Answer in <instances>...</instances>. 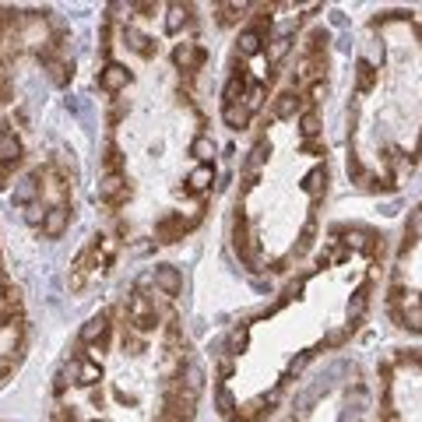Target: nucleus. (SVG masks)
I'll list each match as a JSON object with an SVG mask.
<instances>
[{"mask_svg":"<svg viewBox=\"0 0 422 422\" xmlns=\"http://www.w3.org/2000/svg\"><path fill=\"white\" fill-rule=\"evenodd\" d=\"M127 324H134L137 334H148V331H155V324H159L155 303H152L141 289H134L130 300H127Z\"/></svg>","mask_w":422,"mask_h":422,"instance_id":"1","label":"nucleus"},{"mask_svg":"<svg viewBox=\"0 0 422 422\" xmlns=\"http://www.w3.org/2000/svg\"><path fill=\"white\" fill-rule=\"evenodd\" d=\"M42 183V198L50 201V208H67V201H71V187H67V180H64V173L57 169V166H46V169H39L35 173Z\"/></svg>","mask_w":422,"mask_h":422,"instance_id":"2","label":"nucleus"},{"mask_svg":"<svg viewBox=\"0 0 422 422\" xmlns=\"http://www.w3.org/2000/svg\"><path fill=\"white\" fill-rule=\"evenodd\" d=\"M232 246H236V253H239V261L246 264V268H257L261 264V257H257V246H253V239H250V225H246V215L236 208V218H232Z\"/></svg>","mask_w":422,"mask_h":422,"instance_id":"3","label":"nucleus"},{"mask_svg":"<svg viewBox=\"0 0 422 422\" xmlns=\"http://www.w3.org/2000/svg\"><path fill=\"white\" fill-rule=\"evenodd\" d=\"M190 229H194V225L183 222V215L169 211V215H162V218L155 222V239H159V243H176V239H183Z\"/></svg>","mask_w":422,"mask_h":422,"instance_id":"4","label":"nucleus"},{"mask_svg":"<svg viewBox=\"0 0 422 422\" xmlns=\"http://www.w3.org/2000/svg\"><path fill=\"white\" fill-rule=\"evenodd\" d=\"M173 64L180 67V74L187 71V78H194V74L205 67V50L194 46V42H180V46L173 50Z\"/></svg>","mask_w":422,"mask_h":422,"instance_id":"5","label":"nucleus"},{"mask_svg":"<svg viewBox=\"0 0 422 422\" xmlns=\"http://www.w3.org/2000/svg\"><path fill=\"white\" fill-rule=\"evenodd\" d=\"M99 201L109 205V208H123L130 201V183L123 176H106L99 183Z\"/></svg>","mask_w":422,"mask_h":422,"instance_id":"6","label":"nucleus"},{"mask_svg":"<svg viewBox=\"0 0 422 422\" xmlns=\"http://www.w3.org/2000/svg\"><path fill=\"white\" fill-rule=\"evenodd\" d=\"M11 201H14V205H21V208H28V205L42 201V187H39V176H35V173L21 176V180L14 183V190H11Z\"/></svg>","mask_w":422,"mask_h":422,"instance_id":"7","label":"nucleus"},{"mask_svg":"<svg viewBox=\"0 0 422 422\" xmlns=\"http://www.w3.org/2000/svg\"><path fill=\"white\" fill-rule=\"evenodd\" d=\"M127 85H130V71H127L123 64H106L103 71H99V89L109 92V96L123 92Z\"/></svg>","mask_w":422,"mask_h":422,"instance_id":"8","label":"nucleus"},{"mask_svg":"<svg viewBox=\"0 0 422 422\" xmlns=\"http://www.w3.org/2000/svg\"><path fill=\"white\" fill-rule=\"evenodd\" d=\"M264 42H268V39H264V32H257V28L250 25V28H243V32H239V39H236V53H239L243 60H246V57H257V53L264 50Z\"/></svg>","mask_w":422,"mask_h":422,"instance_id":"9","label":"nucleus"},{"mask_svg":"<svg viewBox=\"0 0 422 422\" xmlns=\"http://www.w3.org/2000/svg\"><path fill=\"white\" fill-rule=\"evenodd\" d=\"M155 285L162 289V296H180L183 292V278H180V271L176 268H155Z\"/></svg>","mask_w":422,"mask_h":422,"instance_id":"10","label":"nucleus"},{"mask_svg":"<svg viewBox=\"0 0 422 422\" xmlns=\"http://www.w3.org/2000/svg\"><path fill=\"white\" fill-rule=\"evenodd\" d=\"M67 222H71V208H50L46 211V222H42V236H46V239L64 236Z\"/></svg>","mask_w":422,"mask_h":422,"instance_id":"11","label":"nucleus"},{"mask_svg":"<svg viewBox=\"0 0 422 422\" xmlns=\"http://www.w3.org/2000/svg\"><path fill=\"white\" fill-rule=\"evenodd\" d=\"M211 183H215V166H211V162H201V166L187 176V190H190V194H208Z\"/></svg>","mask_w":422,"mask_h":422,"instance_id":"12","label":"nucleus"},{"mask_svg":"<svg viewBox=\"0 0 422 422\" xmlns=\"http://www.w3.org/2000/svg\"><path fill=\"white\" fill-rule=\"evenodd\" d=\"M21 166V141L14 137V134H7L4 141H0V169H18Z\"/></svg>","mask_w":422,"mask_h":422,"instance_id":"13","label":"nucleus"},{"mask_svg":"<svg viewBox=\"0 0 422 422\" xmlns=\"http://www.w3.org/2000/svg\"><path fill=\"white\" fill-rule=\"evenodd\" d=\"M103 338H109V314H96L92 320H85V327H81V341L99 345Z\"/></svg>","mask_w":422,"mask_h":422,"instance_id":"14","label":"nucleus"},{"mask_svg":"<svg viewBox=\"0 0 422 422\" xmlns=\"http://www.w3.org/2000/svg\"><path fill=\"white\" fill-rule=\"evenodd\" d=\"M99 380H103L99 363H92V359H78V363H74V384H81V387H96Z\"/></svg>","mask_w":422,"mask_h":422,"instance_id":"15","label":"nucleus"},{"mask_svg":"<svg viewBox=\"0 0 422 422\" xmlns=\"http://www.w3.org/2000/svg\"><path fill=\"white\" fill-rule=\"evenodd\" d=\"M42 64H46V71H50V81H53V85H60V89H64V85L71 81V74H74L67 60H57V57H46Z\"/></svg>","mask_w":422,"mask_h":422,"instance_id":"16","label":"nucleus"},{"mask_svg":"<svg viewBox=\"0 0 422 422\" xmlns=\"http://www.w3.org/2000/svg\"><path fill=\"white\" fill-rule=\"evenodd\" d=\"M222 120L232 127V130H243V127H250V113H246V106H222Z\"/></svg>","mask_w":422,"mask_h":422,"instance_id":"17","label":"nucleus"},{"mask_svg":"<svg viewBox=\"0 0 422 422\" xmlns=\"http://www.w3.org/2000/svg\"><path fill=\"white\" fill-rule=\"evenodd\" d=\"M180 384H183L187 391L201 394V387H205V370H201L198 363H187V366H183V373H180Z\"/></svg>","mask_w":422,"mask_h":422,"instance_id":"18","label":"nucleus"},{"mask_svg":"<svg viewBox=\"0 0 422 422\" xmlns=\"http://www.w3.org/2000/svg\"><path fill=\"white\" fill-rule=\"evenodd\" d=\"M103 169H106V176H120V169H123V155H120V148H116V141H106Z\"/></svg>","mask_w":422,"mask_h":422,"instance_id":"19","label":"nucleus"},{"mask_svg":"<svg viewBox=\"0 0 422 422\" xmlns=\"http://www.w3.org/2000/svg\"><path fill=\"white\" fill-rule=\"evenodd\" d=\"M366 307H370V285H359V292H355L352 303H348V320H352V327H355V320H363Z\"/></svg>","mask_w":422,"mask_h":422,"instance_id":"20","label":"nucleus"},{"mask_svg":"<svg viewBox=\"0 0 422 422\" xmlns=\"http://www.w3.org/2000/svg\"><path fill=\"white\" fill-rule=\"evenodd\" d=\"M127 46H130L134 53H141V57H152V53H155L152 39H148L144 32H137V28H127Z\"/></svg>","mask_w":422,"mask_h":422,"instance_id":"21","label":"nucleus"},{"mask_svg":"<svg viewBox=\"0 0 422 422\" xmlns=\"http://www.w3.org/2000/svg\"><path fill=\"white\" fill-rule=\"evenodd\" d=\"M296 109H300L296 92H282V96L275 99V116H278V120H289V116H296Z\"/></svg>","mask_w":422,"mask_h":422,"instance_id":"22","label":"nucleus"},{"mask_svg":"<svg viewBox=\"0 0 422 422\" xmlns=\"http://www.w3.org/2000/svg\"><path fill=\"white\" fill-rule=\"evenodd\" d=\"M246 338H250V331H246V324H239V327H232V334H229V341H225V355H239V352L246 348Z\"/></svg>","mask_w":422,"mask_h":422,"instance_id":"23","label":"nucleus"},{"mask_svg":"<svg viewBox=\"0 0 422 422\" xmlns=\"http://www.w3.org/2000/svg\"><path fill=\"white\" fill-rule=\"evenodd\" d=\"M187 14H190V7L173 4V7H169V14H166V32H180V28L187 25Z\"/></svg>","mask_w":422,"mask_h":422,"instance_id":"24","label":"nucleus"},{"mask_svg":"<svg viewBox=\"0 0 422 422\" xmlns=\"http://www.w3.org/2000/svg\"><path fill=\"white\" fill-rule=\"evenodd\" d=\"M271 155V144L268 141H257L253 144V152H250V162H246V176H257V169H261V162Z\"/></svg>","mask_w":422,"mask_h":422,"instance_id":"25","label":"nucleus"},{"mask_svg":"<svg viewBox=\"0 0 422 422\" xmlns=\"http://www.w3.org/2000/svg\"><path fill=\"white\" fill-rule=\"evenodd\" d=\"M215 394H218V412H222L225 419L236 422V398H232V391H229L225 384H218V391H215Z\"/></svg>","mask_w":422,"mask_h":422,"instance_id":"26","label":"nucleus"},{"mask_svg":"<svg viewBox=\"0 0 422 422\" xmlns=\"http://www.w3.org/2000/svg\"><path fill=\"white\" fill-rule=\"evenodd\" d=\"M292 42H296L292 35H278V39L268 46V57H271V64H282V60H285V53L292 50Z\"/></svg>","mask_w":422,"mask_h":422,"instance_id":"27","label":"nucleus"},{"mask_svg":"<svg viewBox=\"0 0 422 422\" xmlns=\"http://www.w3.org/2000/svg\"><path fill=\"white\" fill-rule=\"evenodd\" d=\"M303 187H307V194L320 198V194H324V187H327V169H324V166H316L314 173L307 176V183H303Z\"/></svg>","mask_w":422,"mask_h":422,"instance_id":"28","label":"nucleus"},{"mask_svg":"<svg viewBox=\"0 0 422 422\" xmlns=\"http://www.w3.org/2000/svg\"><path fill=\"white\" fill-rule=\"evenodd\" d=\"M190 152H194L201 162H211V155H215V144H211L208 134H198V137L190 141Z\"/></svg>","mask_w":422,"mask_h":422,"instance_id":"29","label":"nucleus"},{"mask_svg":"<svg viewBox=\"0 0 422 422\" xmlns=\"http://www.w3.org/2000/svg\"><path fill=\"white\" fill-rule=\"evenodd\" d=\"M314 236H316V218H307V225H303V232H300V246H296V253H307L310 243H314Z\"/></svg>","mask_w":422,"mask_h":422,"instance_id":"30","label":"nucleus"},{"mask_svg":"<svg viewBox=\"0 0 422 422\" xmlns=\"http://www.w3.org/2000/svg\"><path fill=\"white\" fill-rule=\"evenodd\" d=\"M261 103H264V85H250V89H246V99H243V106H246V113L261 109Z\"/></svg>","mask_w":422,"mask_h":422,"instance_id":"31","label":"nucleus"},{"mask_svg":"<svg viewBox=\"0 0 422 422\" xmlns=\"http://www.w3.org/2000/svg\"><path fill=\"white\" fill-rule=\"evenodd\" d=\"M46 205H42V201H35V205H28V208H25V218H28V225H39V229H42V222H46Z\"/></svg>","mask_w":422,"mask_h":422,"instance_id":"32","label":"nucleus"},{"mask_svg":"<svg viewBox=\"0 0 422 422\" xmlns=\"http://www.w3.org/2000/svg\"><path fill=\"white\" fill-rule=\"evenodd\" d=\"M300 130H303L307 141H314L316 134H320V120H316V113H303V127H300Z\"/></svg>","mask_w":422,"mask_h":422,"instance_id":"33","label":"nucleus"},{"mask_svg":"<svg viewBox=\"0 0 422 422\" xmlns=\"http://www.w3.org/2000/svg\"><path fill=\"white\" fill-rule=\"evenodd\" d=\"M352 331H355L352 324H348V327H341V331H331V334L324 338V348H338V345H341V341H345V338H348Z\"/></svg>","mask_w":422,"mask_h":422,"instance_id":"34","label":"nucleus"},{"mask_svg":"<svg viewBox=\"0 0 422 422\" xmlns=\"http://www.w3.org/2000/svg\"><path fill=\"white\" fill-rule=\"evenodd\" d=\"M355 71H359V89L366 92V89L373 85V67H370L366 60H359V64H355Z\"/></svg>","mask_w":422,"mask_h":422,"instance_id":"35","label":"nucleus"},{"mask_svg":"<svg viewBox=\"0 0 422 422\" xmlns=\"http://www.w3.org/2000/svg\"><path fill=\"white\" fill-rule=\"evenodd\" d=\"M324 99H327V85H324V81H314V85H310V103H324Z\"/></svg>","mask_w":422,"mask_h":422,"instance_id":"36","label":"nucleus"},{"mask_svg":"<svg viewBox=\"0 0 422 422\" xmlns=\"http://www.w3.org/2000/svg\"><path fill=\"white\" fill-rule=\"evenodd\" d=\"M314 359V352H303L300 359H292V366H289V373H300V370H307V363Z\"/></svg>","mask_w":422,"mask_h":422,"instance_id":"37","label":"nucleus"},{"mask_svg":"<svg viewBox=\"0 0 422 422\" xmlns=\"http://www.w3.org/2000/svg\"><path fill=\"white\" fill-rule=\"evenodd\" d=\"M116 232H120V236H130V222H127V218H116Z\"/></svg>","mask_w":422,"mask_h":422,"instance_id":"38","label":"nucleus"},{"mask_svg":"<svg viewBox=\"0 0 422 422\" xmlns=\"http://www.w3.org/2000/svg\"><path fill=\"white\" fill-rule=\"evenodd\" d=\"M155 422H180V419H173L169 412H162V416H159V419H155Z\"/></svg>","mask_w":422,"mask_h":422,"instance_id":"39","label":"nucleus"},{"mask_svg":"<svg viewBox=\"0 0 422 422\" xmlns=\"http://www.w3.org/2000/svg\"><path fill=\"white\" fill-rule=\"evenodd\" d=\"M7 134H11V130H7V127H4V123H0V141H4V137H7Z\"/></svg>","mask_w":422,"mask_h":422,"instance_id":"40","label":"nucleus"}]
</instances>
